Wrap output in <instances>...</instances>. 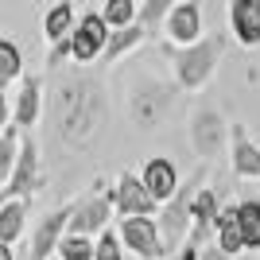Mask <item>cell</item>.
<instances>
[{
    "label": "cell",
    "instance_id": "17",
    "mask_svg": "<svg viewBox=\"0 0 260 260\" xmlns=\"http://www.w3.org/2000/svg\"><path fill=\"white\" fill-rule=\"evenodd\" d=\"M78 27V12H74V0H54L51 8L43 12V35L47 43H58Z\"/></svg>",
    "mask_w": 260,
    "mask_h": 260
},
{
    "label": "cell",
    "instance_id": "26",
    "mask_svg": "<svg viewBox=\"0 0 260 260\" xmlns=\"http://www.w3.org/2000/svg\"><path fill=\"white\" fill-rule=\"evenodd\" d=\"M120 229L113 233V229H101L98 233V260H124V252H120Z\"/></svg>",
    "mask_w": 260,
    "mask_h": 260
},
{
    "label": "cell",
    "instance_id": "13",
    "mask_svg": "<svg viewBox=\"0 0 260 260\" xmlns=\"http://www.w3.org/2000/svg\"><path fill=\"white\" fill-rule=\"evenodd\" d=\"M140 179H144V186L155 194L159 206H163V202H171V198L179 194V186H183V183H179V167H175L167 155H152V159L140 167Z\"/></svg>",
    "mask_w": 260,
    "mask_h": 260
},
{
    "label": "cell",
    "instance_id": "8",
    "mask_svg": "<svg viewBox=\"0 0 260 260\" xmlns=\"http://www.w3.org/2000/svg\"><path fill=\"white\" fill-rule=\"evenodd\" d=\"M70 217H74V202L47 210L31 229V252H27V260H51L58 252V245H62V237L70 233Z\"/></svg>",
    "mask_w": 260,
    "mask_h": 260
},
{
    "label": "cell",
    "instance_id": "4",
    "mask_svg": "<svg viewBox=\"0 0 260 260\" xmlns=\"http://www.w3.org/2000/svg\"><path fill=\"white\" fill-rule=\"evenodd\" d=\"M120 221V241L132 256L140 260H167L171 249L163 241V229H159V217L152 214H128V217H117Z\"/></svg>",
    "mask_w": 260,
    "mask_h": 260
},
{
    "label": "cell",
    "instance_id": "3",
    "mask_svg": "<svg viewBox=\"0 0 260 260\" xmlns=\"http://www.w3.org/2000/svg\"><path fill=\"white\" fill-rule=\"evenodd\" d=\"M202 183H206V167H198L190 179H186V186H179V194L171 198V202H163L159 206V229H163V241H167V249L179 252L183 249V241L190 237V206H194V194L202 190Z\"/></svg>",
    "mask_w": 260,
    "mask_h": 260
},
{
    "label": "cell",
    "instance_id": "24",
    "mask_svg": "<svg viewBox=\"0 0 260 260\" xmlns=\"http://www.w3.org/2000/svg\"><path fill=\"white\" fill-rule=\"evenodd\" d=\"M105 20L113 27H128V23L140 20V0H105Z\"/></svg>",
    "mask_w": 260,
    "mask_h": 260
},
{
    "label": "cell",
    "instance_id": "7",
    "mask_svg": "<svg viewBox=\"0 0 260 260\" xmlns=\"http://www.w3.org/2000/svg\"><path fill=\"white\" fill-rule=\"evenodd\" d=\"M43 183V171H39V144H35L31 132H23V148H20V159L12 167V175L0 183V194L4 198H31Z\"/></svg>",
    "mask_w": 260,
    "mask_h": 260
},
{
    "label": "cell",
    "instance_id": "21",
    "mask_svg": "<svg viewBox=\"0 0 260 260\" xmlns=\"http://www.w3.org/2000/svg\"><path fill=\"white\" fill-rule=\"evenodd\" d=\"M20 74H23V51L12 35H4V39H0V86L12 89L16 82H23Z\"/></svg>",
    "mask_w": 260,
    "mask_h": 260
},
{
    "label": "cell",
    "instance_id": "12",
    "mask_svg": "<svg viewBox=\"0 0 260 260\" xmlns=\"http://www.w3.org/2000/svg\"><path fill=\"white\" fill-rule=\"evenodd\" d=\"M43 98H47L43 78H39V74H27V78L20 82L16 101H12V120H16L23 132L35 128V120H39V113H43Z\"/></svg>",
    "mask_w": 260,
    "mask_h": 260
},
{
    "label": "cell",
    "instance_id": "9",
    "mask_svg": "<svg viewBox=\"0 0 260 260\" xmlns=\"http://www.w3.org/2000/svg\"><path fill=\"white\" fill-rule=\"evenodd\" d=\"M113 202H117V217H128V214H155L159 202L155 194L144 186V179L136 171H120L113 179Z\"/></svg>",
    "mask_w": 260,
    "mask_h": 260
},
{
    "label": "cell",
    "instance_id": "23",
    "mask_svg": "<svg viewBox=\"0 0 260 260\" xmlns=\"http://www.w3.org/2000/svg\"><path fill=\"white\" fill-rule=\"evenodd\" d=\"M58 256L62 260H98V241L86 237V233H66L62 245H58Z\"/></svg>",
    "mask_w": 260,
    "mask_h": 260
},
{
    "label": "cell",
    "instance_id": "6",
    "mask_svg": "<svg viewBox=\"0 0 260 260\" xmlns=\"http://www.w3.org/2000/svg\"><path fill=\"white\" fill-rule=\"evenodd\" d=\"M109 35H113V23L105 20V12H82L78 16V27L70 31V43H74V62H98L105 58V47H109Z\"/></svg>",
    "mask_w": 260,
    "mask_h": 260
},
{
    "label": "cell",
    "instance_id": "16",
    "mask_svg": "<svg viewBox=\"0 0 260 260\" xmlns=\"http://www.w3.org/2000/svg\"><path fill=\"white\" fill-rule=\"evenodd\" d=\"M217 190L214 186H202L194 194V206H190V245H206V237H214V225H217Z\"/></svg>",
    "mask_w": 260,
    "mask_h": 260
},
{
    "label": "cell",
    "instance_id": "11",
    "mask_svg": "<svg viewBox=\"0 0 260 260\" xmlns=\"http://www.w3.org/2000/svg\"><path fill=\"white\" fill-rule=\"evenodd\" d=\"M163 35L171 39V47H186L202 39V4L198 0H179L171 16L163 20Z\"/></svg>",
    "mask_w": 260,
    "mask_h": 260
},
{
    "label": "cell",
    "instance_id": "15",
    "mask_svg": "<svg viewBox=\"0 0 260 260\" xmlns=\"http://www.w3.org/2000/svg\"><path fill=\"white\" fill-rule=\"evenodd\" d=\"M229 167L237 179H260V148L241 124L229 128Z\"/></svg>",
    "mask_w": 260,
    "mask_h": 260
},
{
    "label": "cell",
    "instance_id": "25",
    "mask_svg": "<svg viewBox=\"0 0 260 260\" xmlns=\"http://www.w3.org/2000/svg\"><path fill=\"white\" fill-rule=\"evenodd\" d=\"M175 4H179V0H140V23L148 27V31L163 27V20L171 16Z\"/></svg>",
    "mask_w": 260,
    "mask_h": 260
},
{
    "label": "cell",
    "instance_id": "31",
    "mask_svg": "<svg viewBox=\"0 0 260 260\" xmlns=\"http://www.w3.org/2000/svg\"><path fill=\"white\" fill-rule=\"evenodd\" d=\"M167 260H171V256H167ZM175 260H179V256H175Z\"/></svg>",
    "mask_w": 260,
    "mask_h": 260
},
{
    "label": "cell",
    "instance_id": "2",
    "mask_svg": "<svg viewBox=\"0 0 260 260\" xmlns=\"http://www.w3.org/2000/svg\"><path fill=\"white\" fill-rule=\"evenodd\" d=\"M221 54H225V35H202L198 43L175 47V51H171L175 82H179L186 93H198V89H202L210 78L217 74Z\"/></svg>",
    "mask_w": 260,
    "mask_h": 260
},
{
    "label": "cell",
    "instance_id": "19",
    "mask_svg": "<svg viewBox=\"0 0 260 260\" xmlns=\"http://www.w3.org/2000/svg\"><path fill=\"white\" fill-rule=\"evenodd\" d=\"M214 245H221L225 252H245V233H241V217H237V202L225 206L217 214V225H214Z\"/></svg>",
    "mask_w": 260,
    "mask_h": 260
},
{
    "label": "cell",
    "instance_id": "20",
    "mask_svg": "<svg viewBox=\"0 0 260 260\" xmlns=\"http://www.w3.org/2000/svg\"><path fill=\"white\" fill-rule=\"evenodd\" d=\"M27 225V198H4L0 202V245H16Z\"/></svg>",
    "mask_w": 260,
    "mask_h": 260
},
{
    "label": "cell",
    "instance_id": "28",
    "mask_svg": "<svg viewBox=\"0 0 260 260\" xmlns=\"http://www.w3.org/2000/svg\"><path fill=\"white\" fill-rule=\"evenodd\" d=\"M198 260H233V252H225L221 245H210V249H202V256Z\"/></svg>",
    "mask_w": 260,
    "mask_h": 260
},
{
    "label": "cell",
    "instance_id": "27",
    "mask_svg": "<svg viewBox=\"0 0 260 260\" xmlns=\"http://www.w3.org/2000/svg\"><path fill=\"white\" fill-rule=\"evenodd\" d=\"M66 58H74V43H70V35H66V39H58V43H51L47 66H51V70H58V66H62Z\"/></svg>",
    "mask_w": 260,
    "mask_h": 260
},
{
    "label": "cell",
    "instance_id": "30",
    "mask_svg": "<svg viewBox=\"0 0 260 260\" xmlns=\"http://www.w3.org/2000/svg\"><path fill=\"white\" fill-rule=\"evenodd\" d=\"M51 260H62V256H58V252H54V256H51Z\"/></svg>",
    "mask_w": 260,
    "mask_h": 260
},
{
    "label": "cell",
    "instance_id": "14",
    "mask_svg": "<svg viewBox=\"0 0 260 260\" xmlns=\"http://www.w3.org/2000/svg\"><path fill=\"white\" fill-rule=\"evenodd\" d=\"M229 31L241 47H260V0H229Z\"/></svg>",
    "mask_w": 260,
    "mask_h": 260
},
{
    "label": "cell",
    "instance_id": "22",
    "mask_svg": "<svg viewBox=\"0 0 260 260\" xmlns=\"http://www.w3.org/2000/svg\"><path fill=\"white\" fill-rule=\"evenodd\" d=\"M237 217H241V233H245V249H260V198H241Z\"/></svg>",
    "mask_w": 260,
    "mask_h": 260
},
{
    "label": "cell",
    "instance_id": "10",
    "mask_svg": "<svg viewBox=\"0 0 260 260\" xmlns=\"http://www.w3.org/2000/svg\"><path fill=\"white\" fill-rule=\"evenodd\" d=\"M233 128L217 109H198L194 120H190V148H194L202 159H214L225 144V132Z\"/></svg>",
    "mask_w": 260,
    "mask_h": 260
},
{
    "label": "cell",
    "instance_id": "18",
    "mask_svg": "<svg viewBox=\"0 0 260 260\" xmlns=\"http://www.w3.org/2000/svg\"><path fill=\"white\" fill-rule=\"evenodd\" d=\"M148 35H152V31H148L140 20L128 23V27H113L109 47H105V58H101V62H120V58H124V54H132L136 47L144 43V39H148Z\"/></svg>",
    "mask_w": 260,
    "mask_h": 260
},
{
    "label": "cell",
    "instance_id": "29",
    "mask_svg": "<svg viewBox=\"0 0 260 260\" xmlns=\"http://www.w3.org/2000/svg\"><path fill=\"white\" fill-rule=\"evenodd\" d=\"M12 249H16V245H0V260H16V252H12Z\"/></svg>",
    "mask_w": 260,
    "mask_h": 260
},
{
    "label": "cell",
    "instance_id": "5",
    "mask_svg": "<svg viewBox=\"0 0 260 260\" xmlns=\"http://www.w3.org/2000/svg\"><path fill=\"white\" fill-rule=\"evenodd\" d=\"M109 217H117L113 186H105V183H93V190H86V194H82V198L74 202L70 233H86V237H93V233H101V229L109 225Z\"/></svg>",
    "mask_w": 260,
    "mask_h": 260
},
{
    "label": "cell",
    "instance_id": "1",
    "mask_svg": "<svg viewBox=\"0 0 260 260\" xmlns=\"http://www.w3.org/2000/svg\"><path fill=\"white\" fill-rule=\"evenodd\" d=\"M47 109H51L58 140L78 148V152L93 148L109 124L105 86L98 78H86V74H62L58 78L54 89L47 93Z\"/></svg>",
    "mask_w": 260,
    "mask_h": 260
}]
</instances>
